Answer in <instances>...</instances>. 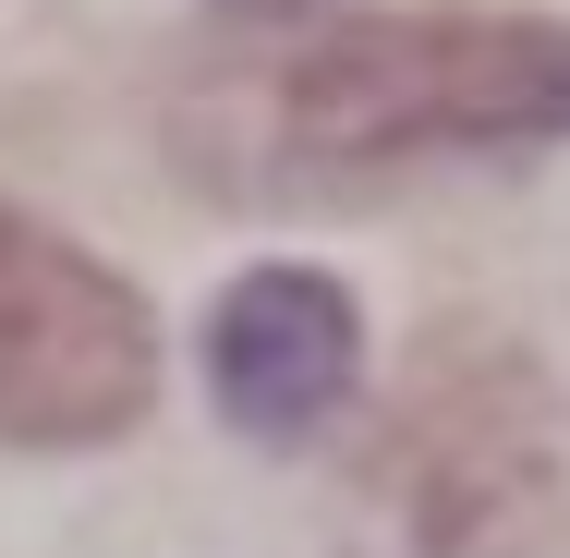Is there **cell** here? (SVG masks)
<instances>
[{
	"instance_id": "cell-2",
	"label": "cell",
	"mask_w": 570,
	"mask_h": 558,
	"mask_svg": "<svg viewBox=\"0 0 570 558\" xmlns=\"http://www.w3.org/2000/svg\"><path fill=\"white\" fill-rule=\"evenodd\" d=\"M389 522L425 558H510L559 522V413L522 352L498 340H438L364 461Z\"/></svg>"
},
{
	"instance_id": "cell-4",
	"label": "cell",
	"mask_w": 570,
	"mask_h": 558,
	"mask_svg": "<svg viewBox=\"0 0 570 558\" xmlns=\"http://www.w3.org/2000/svg\"><path fill=\"white\" fill-rule=\"evenodd\" d=\"M364 329H352V292L328 267H255L230 280L219 329H207V376H219V413L243 438H316L341 413Z\"/></svg>"
},
{
	"instance_id": "cell-3",
	"label": "cell",
	"mask_w": 570,
	"mask_h": 558,
	"mask_svg": "<svg viewBox=\"0 0 570 558\" xmlns=\"http://www.w3.org/2000/svg\"><path fill=\"white\" fill-rule=\"evenodd\" d=\"M158 401L146 304L61 231L0 207V438H121Z\"/></svg>"
},
{
	"instance_id": "cell-1",
	"label": "cell",
	"mask_w": 570,
	"mask_h": 558,
	"mask_svg": "<svg viewBox=\"0 0 570 558\" xmlns=\"http://www.w3.org/2000/svg\"><path fill=\"white\" fill-rule=\"evenodd\" d=\"M243 183H364L438 146H534L570 134V25L534 12H364L267 49L219 86Z\"/></svg>"
}]
</instances>
